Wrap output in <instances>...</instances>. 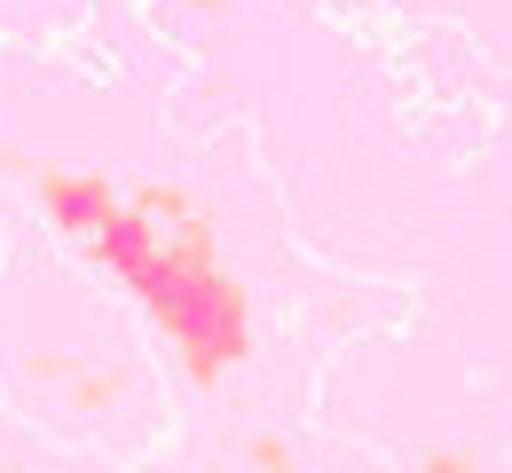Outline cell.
<instances>
[{
  "label": "cell",
  "mask_w": 512,
  "mask_h": 473,
  "mask_svg": "<svg viewBox=\"0 0 512 473\" xmlns=\"http://www.w3.org/2000/svg\"><path fill=\"white\" fill-rule=\"evenodd\" d=\"M79 245L150 308V324L174 339L190 387H221L253 355V300L221 269V245H166L127 198L111 205Z\"/></svg>",
  "instance_id": "cell-1"
},
{
  "label": "cell",
  "mask_w": 512,
  "mask_h": 473,
  "mask_svg": "<svg viewBox=\"0 0 512 473\" xmlns=\"http://www.w3.org/2000/svg\"><path fill=\"white\" fill-rule=\"evenodd\" d=\"M32 190H40L48 221H56L64 237H87V229L119 205V190H111L103 174H79V166H48V174H32Z\"/></svg>",
  "instance_id": "cell-2"
},
{
  "label": "cell",
  "mask_w": 512,
  "mask_h": 473,
  "mask_svg": "<svg viewBox=\"0 0 512 473\" xmlns=\"http://www.w3.org/2000/svg\"><path fill=\"white\" fill-rule=\"evenodd\" d=\"M32 379L64 387V403L79 410V418H103V410L127 395V371H119V363H79V355H32Z\"/></svg>",
  "instance_id": "cell-3"
},
{
  "label": "cell",
  "mask_w": 512,
  "mask_h": 473,
  "mask_svg": "<svg viewBox=\"0 0 512 473\" xmlns=\"http://www.w3.org/2000/svg\"><path fill=\"white\" fill-rule=\"evenodd\" d=\"M245 466L253 473H292L300 458H292V442H284L276 426H260V434H245Z\"/></svg>",
  "instance_id": "cell-4"
},
{
  "label": "cell",
  "mask_w": 512,
  "mask_h": 473,
  "mask_svg": "<svg viewBox=\"0 0 512 473\" xmlns=\"http://www.w3.org/2000/svg\"><path fill=\"white\" fill-rule=\"evenodd\" d=\"M418 473H481V458L449 442V450H426V458H418Z\"/></svg>",
  "instance_id": "cell-5"
},
{
  "label": "cell",
  "mask_w": 512,
  "mask_h": 473,
  "mask_svg": "<svg viewBox=\"0 0 512 473\" xmlns=\"http://www.w3.org/2000/svg\"><path fill=\"white\" fill-rule=\"evenodd\" d=\"M0 174H24V150L8 142V127H0Z\"/></svg>",
  "instance_id": "cell-6"
},
{
  "label": "cell",
  "mask_w": 512,
  "mask_h": 473,
  "mask_svg": "<svg viewBox=\"0 0 512 473\" xmlns=\"http://www.w3.org/2000/svg\"><path fill=\"white\" fill-rule=\"evenodd\" d=\"M182 8H190V16H213V8H221V0H182Z\"/></svg>",
  "instance_id": "cell-7"
}]
</instances>
